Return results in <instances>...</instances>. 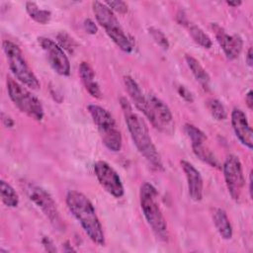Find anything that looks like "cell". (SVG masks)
Returning a JSON list of instances; mask_svg holds the SVG:
<instances>
[{
    "label": "cell",
    "instance_id": "1",
    "mask_svg": "<svg viewBox=\"0 0 253 253\" xmlns=\"http://www.w3.org/2000/svg\"><path fill=\"white\" fill-rule=\"evenodd\" d=\"M120 104L127 129L135 147L152 168L156 170H163L160 154L152 141L145 122L139 115L133 112L132 107L126 98L121 97Z\"/></svg>",
    "mask_w": 253,
    "mask_h": 253
},
{
    "label": "cell",
    "instance_id": "2",
    "mask_svg": "<svg viewBox=\"0 0 253 253\" xmlns=\"http://www.w3.org/2000/svg\"><path fill=\"white\" fill-rule=\"evenodd\" d=\"M66 205L72 215L78 220L87 236L96 244H105V234L95 208L82 193L70 190L66 195Z\"/></svg>",
    "mask_w": 253,
    "mask_h": 253
},
{
    "label": "cell",
    "instance_id": "3",
    "mask_svg": "<svg viewBox=\"0 0 253 253\" xmlns=\"http://www.w3.org/2000/svg\"><path fill=\"white\" fill-rule=\"evenodd\" d=\"M158 193L150 183H143L140 187L139 201L143 215L155 235L161 240H167L168 229L166 219L158 203Z\"/></svg>",
    "mask_w": 253,
    "mask_h": 253
},
{
    "label": "cell",
    "instance_id": "4",
    "mask_svg": "<svg viewBox=\"0 0 253 253\" xmlns=\"http://www.w3.org/2000/svg\"><path fill=\"white\" fill-rule=\"evenodd\" d=\"M87 110L99 130L104 145L113 152L121 150L123 138L113 116L105 108L98 105H88Z\"/></svg>",
    "mask_w": 253,
    "mask_h": 253
},
{
    "label": "cell",
    "instance_id": "5",
    "mask_svg": "<svg viewBox=\"0 0 253 253\" xmlns=\"http://www.w3.org/2000/svg\"><path fill=\"white\" fill-rule=\"evenodd\" d=\"M93 13L99 25L104 28L109 38L125 52L132 51V43L126 35L114 12L103 2L94 1L92 3Z\"/></svg>",
    "mask_w": 253,
    "mask_h": 253
},
{
    "label": "cell",
    "instance_id": "6",
    "mask_svg": "<svg viewBox=\"0 0 253 253\" xmlns=\"http://www.w3.org/2000/svg\"><path fill=\"white\" fill-rule=\"evenodd\" d=\"M6 87L9 98L22 113L38 122L43 119L44 112L41 101L22 83L7 76Z\"/></svg>",
    "mask_w": 253,
    "mask_h": 253
},
{
    "label": "cell",
    "instance_id": "7",
    "mask_svg": "<svg viewBox=\"0 0 253 253\" xmlns=\"http://www.w3.org/2000/svg\"><path fill=\"white\" fill-rule=\"evenodd\" d=\"M2 46L9 68L16 79L29 88L39 89L41 87L40 81L29 66L19 45L6 40L3 41Z\"/></svg>",
    "mask_w": 253,
    "mask_h": 253
},
{
    "label": "cell",
    "instance_id": "8",
    "mask_svg": "<svg viewBox=\"0 0 253 253\" xmlns=\"http://www.w3.org/2000/svg\"><path fill=\"white\" fill-rule=\"evenodd\" d=\"M22 184L28 198L42 211L52 226L57 230L63 231L65 229V224L49 193L43 188L31 182H22Z\"/></svg>",
    "mask_w": 253,
    "mask_h": 253
},
{
    "label": "cell",
    "instance_id": "9",
    "mask_svg": "<svg viewBox=\"0 0 253 253\" xmlns=\"http://www.w3.org/2000/svg\"><path fill=\"white\" fill-rule=\"evenodd\" d=\"M146 98L148 108L145 117L156 129L167 134H172L175 130V123L169 107L153 94H148Z\"/></svg>",
    "mask_w": 253,
    "mask_h": 253
},
{
    "label": "cell",
    "instance_id": "10",
    "mask_svg": "<svg viewBox=\"0 0 253 253\" xmlns=\"http://www.w3.org/2000/svg\"><path fill=\"white\" fill-rule=\"evenodd\" d=\"M221 168L223 171L225 185L230 197L234 201H238L245 184L242 164L239 158L233 154L228 155L225 158Z\"/></svg>",
    "mask_w": 253,
    "mask_h": 253
},
{
    "label": "cell",
    "instance_id": "11",
    "mask_svg": "<svg viewBox=\"0 0 253 253\" xmlns=\"http://www.w3.org/2000/svg\"><path fill=\"white\" fill-rule=\"evenodd\" d=\"M94 172L100 185L113 197L122 198L125 194L124 185L118 172L106 161L99 160L94 164Z\"/></svg>",
    "mask_w": 253,
    "mask_h": 253
},
{
    "label": "cell",
    "instance_id": "12",
    "mask_svg": "<svg viewBox=\"0 0 253 253\" xmlns=\"http://www.w3.org/2000/svg\"><path fill=\"white\" fill-rule=\"evenodd\" d=\"M38 42L52 69L61 76H68L70 74V62L63 48L48 38L41 37Z\"/></svg>",
    "mask_w": 253,
    "mask_h": 253
},
{
    "label": "cell",
    "instance_id": "13",
    "mask_svg": "<svg viewBox=\"0 0 253 253\" xmlns=\"http://www.w3.org/2000/svg\"><path fill=\"white\" fill-rule=\"evenodd\" d=\"M211 29L214 33L216 42L222 48L225 56L229 60L237 58L242 50L243 42L238 35H229L218 24H211Z\"/></svg>",
    "mask_w": 253,
    "mask_h": 253
},
{
    "label": "cell",
    "instance_id": "14",
    "mask_svg": "<svg viewBox=\"0 0 253 253\" xmlns=\"http://www.w3.org/2000/svg\"><path fill=\"white\" fill-rule=\"evenodd\" d=\"M231 126L238 140L249 149L253 147V133L245 113L240 109L231 112Z\"/></svg>",
    "mask_w": 253,
    "mask_h": 253
},
{
    "label": "cell",
    "instance_id": "15",
    "mask_svg": "<svg viewBox=\"0 0 253 253\" xmlns=\"http://www.w3.org/2000/svg\"><path fill=\"white\" fill-rule=\"evenodd\" d=\"M180 163L187 179L190 198L195 202H200L203 199L204 193V182L201 173L189 161L181 160Z\"/></svg>",
    "mask_w": 253,
    "mask_h": 253
},
{
    "label": "cell",
    "instance_id": "16",
    "mask_svg": "<svg viewBox=\"0 0 253 253\" xmlns=\"http://www.w3.org/2000/svg\"><path fill=\"white\" fill-rule=\"evenodd\" d=\"M124 84L126 86V92L128 93V95H129L132 103L136 107V109L139 110L140 112H142L145 116L147 113L148 103H147V98L142 93L139 85L136 83V81L132 77H130L128 75L124 77Z\"/></svg>",
    "mask_w": 253,
    "mask_h": 253
},
{
    "label": "cell",
    "instance_id": "17",
    "mask_svg": "<svg viewBox=\"0 0 253 253\" xmlns=\"http://www.w3.org/2000/svg\"><path fill=\"white\" fill-rule=\"evenodd\" d=\"M79 75L81 78V81L85 87V89L88 91V93L94 97V98H101L102 92L98 85V83L95 80V73L91 65L85 61L81 62L79 65Z\"/></svg>",
    "mask_w": 253,
    "mask_h": 253
},
{
    "label": "cell",
    "instance_id": "18",
    "mask_svg": "<svg viewBox=\"0 0 253 253\" xmlns=\"http://www.w3.org/2000/svg\"><path fill=\"white\" fill-rule=\"evenodd\" d=\"M212 220L221 238L228 240L232 237L233 230L226 212L222 209H215L212 213Z\"/></svg>",
    "mask_w": 253,
    "mask_h": 253
},
{
    "label": "cell",
    "instance_id": "19",
    "mask_svg": "<svg viewBox=\"0 0 253 253\" xmlns=\"http://www.w3.org/2000/svg\"><path fill=\"white\" fill-rule=\"evenodd\" d=\"M186 62L191 69L193 75L195 76L196 80L201 84V86L205 90L210 89V83H211V78L209 73L206 71V69L202 66V64L192 55L187 54L186 55Z\"/></svg>",
    "mask_w": 253,
    "mask_h": 253
},
{
    "label": "cell",
    "instance_id": "20",
    "mask_svg": "<svg viewBox=\"0 0 253 253\" xmlns=\"http://www.w3.org/2000/svg\"><path fill=\"white\" fill-rule=\"evenodd\" d=\"M205 143L193 145L192 146L193 152L195 153V155L200 160H202L203 162L207 163L208 165H210V166H211L213 168H216V169H221V165L218 162L217 158L215 157V155L211 151V149Z\"/></svg>",
    "mask_w": 253,
    "mask_h": 253
},
{
    "label": "cell",
    "instance_id": "21",
    "mask_svg": "<svg viewBox=\"0 0 253 253\" xmlns=\"http://www.w3.org/2000/svg\"><path fill=\"white\" fill-rule=\"evenodd\" d=\"M0 193L3 204L8 208H16L19 205V196L15 189L6 181H0Z\"/></svg>",
    "mask_w": 253,
    "mask_h": 253
},
{
    "label": "cell",
    "instance_id": "22",
    "mask_svg": "<svg viewBox=\"0 0 253 253\" xmlns=\"http://www.w3.org/2000/svg\"><path fill=\"white\" fill-rule=\"evenodd\" d=\"M26 11L29 16L39 24H46L49 22L51 18V12L44 9H40L39 6L35 2H27L26 3Z\"/></svg>",
    "mask_w": 253,
    "mask_h": 253
},
{
    "label": "cell",
    "instance_id": "23",
    "mask_svg": "<svg viewBox=\"0 0 253 253\" xmlns=\"http://www.w3.org/2000/svg\"><path fill=\"white\" fill-rule=\"evenodd\" d=\"M186 27L188 28L189 34L191 35V37H192V39L194 40L195 42H197L198 44H200L204 48H211V47L212 42H211V38L199 26H197L195 24L188 23L186 25Z\"/></svg>",
    "mask_w": 253,
    "mask_h": 253
},
{
    "label": "cell",
    "instance_id": "24",
    "mask_svg": "<svg viewBox=\"0 0 253 253\" xmlns=\"http://www.w3.org/2000/svg\"><path fill=\"white\" fill-rule=\"evenodd\" d=\"M207 107L211 117L216 121H224L227 118L226 110L223 104L214 98H211L207 101Z\"/></svg>",
    "mask_w": 253,
    "mask_h": 253
},
{
    "label": "cell",
    "instance_id": "25",
    "mask_svg": "<svg viewBox=\"0 0 253 253\" xmlns=\"http://www.w3.org/2000/svg\"><path fill=\"white\" fill-rule=\"evenodd\" d=\"M184 131L189 137L191 141V145H197L201 143H205L207 141V136L204 131H202L199 127L195 126L192 124H185Z\"/></svg>",
    "mask_w": 253,
    "mask_h": 253
},
{
    "label": "cell",
    "instance_id": "26",
    "mask_svg": "<svg viewBox=\"0 0 253 253\" xmlns=\"http://www.w3.org/2000/svg\"><path fill=\"white\" fill-rule=\"evenodd\" d=\"M148 31H149V34L151 35L152 39L154 40V42L157 44H159L164 49H168L169 48V46H170L169 41H168L167 37L165 36V34L161 30H159V29H157L155 27H150L148 29Z\"/></svg>",
    "mask_w": 253,
    "mask_h": 253
},
{
    "label": "cell",
    "instance_id": "27",
    "mask_svg": "<svg viewBox=\"0 0 253 253\" xmlns=\"http://www.w3.org/2000/svg\"><path fill=\"white\" fill-rule=\"evenodd\" d=\"M57 39L59 41V42L61 43V45L67 49L69 52H72L73 49L75 48V42L73 41L72 38H70L67 34L65 33H60L58 36H57Z\"/></svg>",
    "mask_w": 253,
    "mask_h": 253
},
{
    "label": "cell",
    "instance_id": "28",
    "mask_svg": "<svg viewBox=\"0 0 253 253\" xmlns=\"http://www.w3.org/2000/svg\"><path fill=\"white\" fill-rule=\"evenodd\" d=\"M113 12L116 11L120 14H126L127 12V5L124 1H106L104 2Z\"/></svg>",
    "mask_w": 253,
    "mask_h": 253
},
{
    "label": "cell",
    "instance_id": "29",
    "mask_svg": "<svg viewBox=\"0 0 253 253\" xmlns=\"http://www.w3.org/2000/svg\"><path fill=\"white\" fill-rule=\"evenodd\" d=\"M83 27H84V30L86 31V33H88L90 35H95L97 33V31H98L96 24L91 19H89V18L84 20Z\"/></svg>",
    "mask_w": 253,
    "mask_h": 253
},
{
    "label": "cell",
    "instance_id": "30",
    "mask_svg": "<svg viewBox=\"0 0 253 253\" xmlns=\"http://www.w3.org/2000/svg\"><path fill=\"white\" fill-rule=\"evenodd\" d=\"M178 93H179V95H180L185 101L190 102V103L194 101V97H193L192 93H191L186 87H184V86H179V87H178Z\"/></svg>",
    "mask_w": 253,
    "mask_h": 253
},
{
    "label": "cell",
    "instance_id": "31",
    "mask_svg": "<svg viewBox=\"0 0 253 253\" xmlns=\"http://www.w3.org/2000/svg\"><path fill=\"white\" fill-rule=\"evenodd\" d=\"M1 118H2V123L6 127H12L14 126V121L10 116L6 115L5 113H2Z\"/></svg>",
    "mask_w": 253,
    "mask_h": 253
},
{
    "label": "cell",
    "instance_id": "32",
    "mask_svg": "<svg viewBox=\"0 0 253 253\" xmlns=\"http://www.w3.org/2000/svg\"><path fill=\"white\" fill-rule=\"evenodd\" d=\"M252 97H253L252 90H249L247 92V94L245 95V102H246V104H247V106L250 110H252V107H253V98Z\"/></svg>",
    "mask_w": 253,
    "mask_h": 253
},
{
    "label": "cell",
    "instance_id": "33",
    "mask_svg": "<svg viewBox=\"0 0 253 253\" xmlns=\"http://www.w3.org/2000/svg\"><path fill=\"white\" fill-rule=\"evenodd\" d=\"M252 56H253V54H252V47H249L248 48V50H247V53H246V62H247V64H248V66H252V62H253V60H252Z\"/></svg>",
    "mask_w": 253,
    "mask_h": 253
},
{
    "label": "cell",
    "instance_id": "34",
    "mask_svg": "<svg viewBox=\"0 0 253 253\" xmlns=\"http://www.w3.org/2000/svg\"><path fill=\"white\" fill-rule=\"evenodd\" d=\"M70 243L69 241H66L64 244H63V251L65 252H69V251H75V249L72 247V246H69Z\"/></svg>",
    "mask_w": 253,
    "mask_h": 253
},
{
    "label": "cell",
    "instance_id": "35",
    "mask_svg": "<svg viewBox=\"0 0 253 253\" xmlns=\"http://www.w3.org/2000/svg\"><path fill=\"white\" fill-rule=\"evenodd\" d=\"M241 1H226V4L228 6H231V7H238L239 5H241Z\"/></svg>",
    "mask_w": 253,
    "mask_h": 253
},
{
    "label": "cell",
    "instance_id": "36",
    "mask_svg": "<svg viewBox=\"0 0 253 253\" xmlns=\"http://www.w3.org/2000/svg\"><path fill=\"white\" fill-rule=\"evenodd\" d=\"M249 195H250V197H252V187H251V185H252V172H250V174H249Z\"/></svg>",
    "mask_w": 253,
    "mask_h": 253
}]
</instances>
